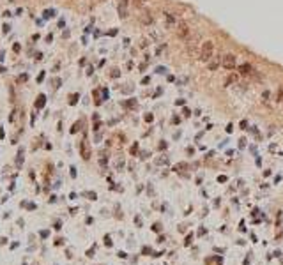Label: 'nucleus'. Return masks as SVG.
<instances>
[{"label": "nucleus", "instance_id": "423d86ee", "mask_svg": "<svg viewBox=\"0 0 283 265\" xmlns=\"http://www.w3.org/2000/svg\"><path fill=\"white\" fill-rule=\"evenodd\" d=\"M165 19H166V27L168 28H173V25H175V16H173L172 12H165Z\"/></svg>", "mask_w": 283, "mask_h": 265}, {"label": "nucleus", "instance_id": "f257e3e1", "mask_svg": "<svg viewBox=\"0 0 283 265\" xmlns=\"http://www.w3.org/2000/svg\"><path fill=\"white\" fill-rule=\"evenodd\" d=\"M212 57H214V44H212V41H205L202 44V48H200V57L198 58L202 62H209Z\"/></svg>", "mask_w": 283, "mask_h": 265}, {"label": "nucleus", "instance_id": "0eeeda50", "mask_svg": "<svg viewBox=\"0 0 283 265\" xmlns=\"http://www.w3.org/2000/svg\"><path fill=\"white\" fill-rule=\"evenodd\" d=\"M45 104H46V96H45V94H39V96H37V101H35V108L41 110Z\"/></svg>", "mask_w": 283, "mask_h": 265}, {"label": "nucleus", "instance_id": "2eb2a0df", "mask_svg": "<svg viewBox=\"0 0 283 265\" xmlns=\"http://www.w3.org/2000/svg\"><path fill=\"white\" fill-rule=\"evenodd\" d=\"M235 81H237V76H234V74L227 78V85H230V83H235Z\"/></svg>", "mask_w": 283, "mask_h": 265}, {"label": "nucleus", "instance_id": "6ab92c4d", "mask_svg": "<svg viewBox=\"0 0 283 265\" xmlns=\"http://www.w3.org/2000/svg\"><path fill=\"white\" fill-rule=\"evenodd\" d=\"M2 28H4V34H9V32H11V25H9V23H6Z\"/></svg>", "mask_w": 283, "mask_h": 265}, {"label": "nucleus", "instance_id": "6e6552de", "mask_svg": "<svg viewBox=\"0 0 283 265\" xmlns=\"http://www.w3.org/2000/svg\"><path fill=\"white\" fill-rule=\"evenodd\" d=\"M220 64H221V57H214V58L209 62V69H211V71H214V69H216Z\"/></svg>", "mask_w": 283, "mask_h": 265}, {"label": "nucleus", "instance_id": "f8f14e48", "mask_svg": "<svg viewBox=\"0 0 283 265\" xmlns=\"http://www.w3.org/2000/svg\"><path fill=\"white\" fill-rule=\"evenodd\" d=\"M42 16H45V19H48V18H53V16H55V11H53V9H46L45 12H42Z\"/></svg>", "mask_w": 283, "mask_h": 265}, {"label": "nucleus", "instance_id": "393cba45", "mask_svg": "<svg viewBox=\"0 0 283 265\" xmlns=\"http://www.w3.org/2000/svg\"><path fill=\"white\" fill-rule=\"evenodd\" d=\"M184 244H186V246H188V244H191V235H188V237H186V242H184Z\"/></svg>", "mask_w": 283, "mask_h": 265}, {"label": "nucleus", "instance_id": "aec40b11", "mask_svg": "<svg viewBox=\"0 0 283 265\" xmlns=\"http://www.w3.org/2000/svg\"><path fill=\"white\" fill-rule=\"evenodd\" d=\"M51 83H53V87H55V88H58V87H60V80H58V78H57V80H53Z\"/></svg>", "mask_w": 283, "mask_h": 265}, {"label": "nucleus", "instance_id": "5701e85b", "mask_svg": "<svg viewBox=\"0 0 283 265\" xmlns=\"http://www.w3.org/2000/svg\"><path fill=\"white\" fill-rule=\"evenodd\" d=\"M119 74H120V73H119V69H113V73H112V76H113V78H117Z\"/></svg>", "mask_w": 283, "mask_h": 265}, {"label": "nucleus", "instance_id": "b1692460", "mask_svg": "<svg viewBox=\"0 0 283 265\" xmlns=\"http://www.w3.org/2000/svg\"><path fill=\"white\" fill-rule=\"evenodd\" d=\"M14 119H16V112H13V113H11V117H9V120H11V122H14Z\"/></svg>", "mask_w": 283, "mask_h": 265}, {"label": "nucleus", "instance_id": "dca6fc26", "mask_svg": "<svg viewBox=\"0 0 283 265\" xmlns=\"http://www.w3.org/2000/svg\"><path fill=\"white\" fill-rule=\"evenodd\" d=\"M76 101H78V94H73L69 97V104H76Z\"/></svg>", "mask_w": 283, "mask_h": 265}, {"label": "nucleus", "instance_id": "412c9836", "mask_svg": "<svg viewBox=\"0 0 283 265\" xmlns=\"http://www.w3.org/2000/svg\"><path fill=\"white\" fill-rule=\"evenodd\" d=\"M78 129H80V122H76V124L73 126V129H71V132H76Z\"/></svg>", "mask_w": 283, "mask_h": 265}, {"label": "nucleus", "instance_id": "f03ea898", "mask_svg": "<svg viewBox=\"0 0 283 265\" xmlns=\"http://www.w3.org/2000/svg\"><path fill=\"white\" fill-rule=\"evenodd\" d=\"M221 65H223L227 71H234V69H235V65H237V58H235V55H232V53L223 55V57H221Z\"/></svg>", "mask_w": 283, "mask_h": 265}, {"label": "nucleus", "instance_id": "9b49d317", "mask_svg": "<svg viewBox=\"0 0 283 265\" xmlns=\"http://www.w3.org/2000/svg\"><path fill=\"white\" fill-rule=\"evenodd\" d=\"M16 81H18V83H25V81H29V74H27V73L19 74V76L16 78Z\"/></svg>", "mask_w": 283, "mask_h": 265}, {"label": "nucleus", "instance_id": "a211bd4d", "mask_svg": "<svg viewBox=\"0 0 283 265\" xmlns=\"http://www.w3.org/2000/svg\"><path fill=\"white\" fill-rule=\"evenodd\" d=\"M19 50H21V48H19V44L14 42V44H13V51H14V53H19Z\"/></svg>", "mask_w": 283, "mask_h": 265}, {"label": "nucleus", "instance_id": "ddd939ff", "mask_svg": "<svg viewBox=\"0 0 283 265\" xmlns=\"http://www.w3.org/2000/svg\"><path fill=\"white\" fill-rule=\"evenodd\" d=\"M23 152H25L23 148H19V152H18V161H16L18 166H21V163H23Z\"/></svg>", "mask_w": 283, "mask_h": 265}, {"label": "nucleus", "instance_id": "9d476101", "mask_svg": "<svg viewBox=\"0 0 283 265\" xmlns=\"http://www.w3.org/2000/svg\"><path fill=\"white\" fill-rule=\"evenodd\" d=\"M81 156H83V159H89L90 157V150H89V147L85 145V140L81 143Z\"/></svg>", "mask_w": 283, "mask_h": 265}, {"label": "nucleus", "instance_id": "1a4fd4ad", "mask_svg": "<svg viewBox=\"0 0 283 265\" xmlns=\"http://www.w3.org/2000/svg\"><path fill=\"white\" fill-rule=\"evenodd\" d=\"M140 19H142V23H147V25H150L152 23V16H150V12H142V16H140Z\"/></svg>", "mask_w": 283, "mask_h": 265}, {"label": "nucleus", "instance_id": "f3484780", "mask_svg": "<svg viewBox=\"0 0 283 265\" xmlns=\"http://www.w3.org/2000/svg\"><path fill=\"white\" fill-rule=\"evenodd\" d=\"M133 4H135L136 7H142V6L145 4V0H133Z\"/></svg>", "mask_w": 283, "mask_h": 265}, {"label": "nucleus", "instance_id": "20e7f679", "mask_svg": "<svg viewBox=\"0 0 283 265\" xmlns=\"http://www.w3.org/2000/svg\"><path fill=\"white\" fill-rule=\"evenodd\" d=\"M127 6H129V0H119V16L122 19L127 16Z\"/></svg>", "mask_w": 283, "mask_h": 265}, {"label": "nucleus", "instance_id": "a878e982", "mask_svg": "<svg viewBox=\"0 0 283 265\" xmlns=\"http://www.w3.org/2000/svg\"><path fill=\"white\" fill-rule=\"evenodd\" d=\"M0 73H6V67H4V65H0Z\"/></svg>", "mask_w": 283, "mask_h": 265}, {"label": "nucleus", "instance_id": "7ed1b4c3", "mask_svg": "<svg viewBox=\"0 0 283 265\" xmlns=\"http://www.w3.org/2000/svg\"><path fill=\"white\" fill-rule=\"evenodd\" d=\"M175 32H177V35H179L181 39H188V35H189V27H188V23H184V21H179Z\"/></svg>", "mask_w": 283, "mask_h": 265}, {"label": "nucleus", "instance_id": "39448f33", "mask_svg": "<svg viewBox=\"0 0 283 265\" xmlns=\"http://www.w3.org/2000/svg\"><path fill=\"white\" fill-rule=\"evenodd\" d=\"M253 73V65L251 64H243V65H239V74H243V76H248Z\"/></svg>", "mask_w": 283, "mask_h": 265}, {"label": "nucleus", "instance_id": "4468645a", "mask_svg": "<svg viewBox=\"0 0 283 265\" xmlns=\"http://www.w3.org/2000/svg\"><path fill=\"white\" fill-rule=\"evenodd\" d=\"M168 163V157L166 156H163V157H158L156 159V164H166Z\"/></svg>", "mask_w": 283, "mask_h": 265}, {"label": "nucleus", "instance_id": "4be33fe9", "mask_svg": "<svg viewBox=\"0 0 283 265\" xmlns=\"http://www.w3.org/2000/svg\"><path fill=\"white\" fill-rule=\"evenodd\" d=\"M42 80H45V73H41V74H39V76H37V83H41V81H42Z\"/></svg>", "mask_w": 283, "mask_h": 265}]
</instances>
